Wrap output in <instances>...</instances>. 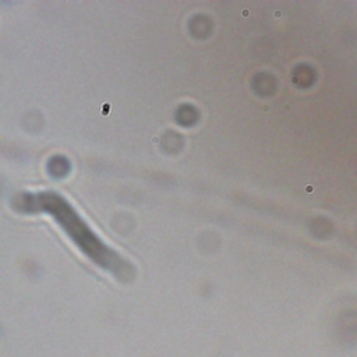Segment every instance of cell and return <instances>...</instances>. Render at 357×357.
<instances>
[{"label":"cell","instance_id":"cell-1","mask_svg":"<svg viewBox=\"0 0 357 357\" xmlns=\"http://www.w3.org/2000/svg\"><path fill=\"white\" fill-rule=\"evenodd\" d=\"M24 211H45L52 215L66 233L75 241V244L98 265L117 273L126 271V262L109 250L77 215L70 204L53 192H40L36 195H24L17 201Z\"/></svg>","mask_w":357,"mask_h":357}]
</instances>
